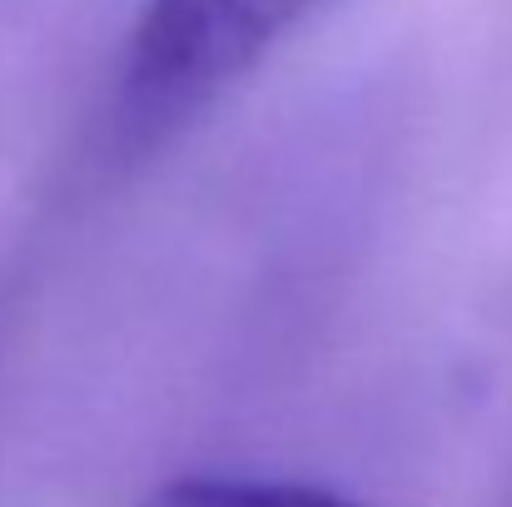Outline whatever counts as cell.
<instances>
[{
	"label": "cell",
	"mask_w": 512,
	"mask_h": 507,
	"mask_svg": "<svg viewBox=\"0 0 512 507\" xmlns=\"http://www.w3.org/2000/svg\"><path fill=\"white\" fill-rule=\"evenodd\" d=\"M319 0H145L115 80V130L145 150L244 85Z\"/></svg>",
	"instance_id": "obj_1"
},
{
	"label": "cell",
	"mask_w": 512,
	"mask_h": 507,
	"mask_svg": "<svg viewBox=\"0 0 512 507\" xmlns=\"http://www.w3.org/2000/svg\"><path fill=\"white\" fill-rule=\"evenodd\" d=\"M145 507H358L304 483H259V478H179Z\"/></svg>",
	"instance_id": "obj_2"
}]
</instances>
